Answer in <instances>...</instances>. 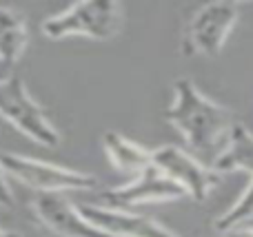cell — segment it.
Returning a JSON list of instances; mask_svg holds the SVG:
<instances>
[{
	"label": "cell",
	"mask_w": 253,
	"mask_h": 237,
	"mask_svg": "<svg viewBox=\"0 0 253 237\" xmlns=\"http://www.w3.org/2000/svg\"><path fill=\"white\" fill-rule=\"evenodd\" d=\"M175 100L165 111V118L184 135L196 153H209L220 140H227L236 115L231 109L207 98L193 80L180 78L173 84Z\"/></svg>",
	"instance_id": "1"
},
{
	"label": "cell",
	"mask_w": 253,
	"mask_h": 237,
	"mask_svg": "<svg viewBox=\"0 0 253 237\" xmlns=\"http://www.w3.org/2000/svg\"><path fill=\"white\" fill-rule=\"evenodd\" d=\"M123 27V7L114 0L76 2L65 11L42 20L40 29L47 38L60 40L71 34L89 35L93 40H109Z\"/></svg>",
	"instance_id": "2"
},
{
	"label": "cell",
	"mask_w": 253,
	"mask_h": 237,
	"mask_svg": "<svg viewBox=\"0 0 253 237\" xmlns=\"http://www.w3.org/2000/svg\"><path fill=\"white\" fill-rule=\"evenodd\" d=\"M0 162L7 175L20 184L38 191V193H65V191H93L100 186L96 175L74 169H65L58 164H49L42 160H34L27 155L0 151Z\"/></svg>",
	"instance_id": "3"
},
{
	"label": "cell",
	"mask_w": 253,
	"mask_h": 237,
	"mask_svg": "<svg viewBox=\"0 0 253 237\" xmlns=\"http://www.w3.org/2000/svg\"><path fill=\"white\" fill-rule=\"evenodd\" d=\"M0 115L38 144L49 149H56L60 144L58 129L47 118L42 106L29 96L20 75H9L0 80Z\"/></svg>",
	"instance_id": "4"
},
{
	"label": "cell",
	"mask_w": 253,
	"mask_h": 237,
	"mask_svg": "<svg viewBox=\"0 0 253 237\" xmlns=\"http://www.w3.org/2000/svg\"><path fill=\"white\" fill-rule=\"evenodd\" d=\"M240 16L236 2H209L191 13L182 31V56H218Z\"/></svg>",
	"instance_id": "5"
},
{
	"label": "cell",
	"mask_w": 253,
	"mask_h": 237,
	"mask_svg": "<svg viewBox=\"0 0 253 237\" xmlns=\"http://www.w3.org/2000/svg\"><path fill=\"white\" fill-rule=\"evenodd\" d=\"M189 198V193L169 177L162 169L156 164L140 171L129 184L107 189L98 198V206L116 208V211H131L133 206L149 202H169V200H182Z\"/></svg>",
	"instance_id": "6"
},
{
	"label": "cell",
	"mask_w": 253,
	"mask_h": 237,
	"mask_svg": "<svg viewBox=\"0 0 253 237\" xmlns=\"http://www.w3.org/2000/svg\"><path fill=\"white\" fill-rule=\"evenodd\" d=\"M153 164L173 177L180 186L193 198L196 202H205L209 193L220 184V173H215L211 167L202 164L191 153L175 144H162L153 151Z\"/></svg>",
	"instance_id": "7"
},
{
	"label": "cell",
	"mask_w": 253,
	"mask_h": 237,
	"mask_svg": "<svg viewBox=\"0 0 253 237\" xmlns=\"http://www.w3.org/2000/svg\"><path fill=\"white\" fill-rule=\"evenodd\" d=\"M34 211L36 217L58 237H118L89 222L78 206L60 193H40L34 200Z\"/></svg>",
	"instance_id": "8"
},
{
	"label": "cell",
	"mask_w": 253,
	"mask_h": 237,
	"mask_svg": "<svg viewBox=\"0 0 253 237\" xmlns=\"http://www.w3.org/2000/svg\"><path fill=\"white\" fill-rule=\"evenodd\" d=\"M78 211L87 217L89 222H93L96 226H100L102 231L118 237H180L178 233L169 231L167 226H162L160 222L151 220L147 215L131 211H116V208H105L98 204H76Z\"/></svg>",
	"instance_id": "9"
},
{
	"label": "cell",
	"mask_w": 253,
	"mask_h": 237,
	"mask_svg": "<svg viewBox=\"0 0 253 237\" xmlns=\"http://www.w3.org/2000/svg\"><path fill=\"white\" fill-rule=\"evenodd\" d=\"M224 142V149L211 160V169L220 175L233 171H247L253 175V131L236 122Z\"/></svg>",
	"instance_id": "10"
},
{
	"label": "cell",
	"mask_w": 253,
	"mask_h": 237,
	"mask_svg": "<svg viewBox=\"0 0 253 237\" xmlns=\"http://www.w3.org/2000/svg\"><path fill=\"white\" fill-rule=\"evenodd\" d=\"M102 146H105L111 164L123 173H135L138 175L140 171H144L153 164V151L144 149L142 144L129 140L118 131H107L102 135Z\"/></svg>",
	"instance_id": "11"
},
{
	"label": "cell",
	"mask_w": 253,
	"mask_h": 237,
	"mask_svg": "<svg viewBox=\"0 0 253 237\" xmlns=\"http://www.w3.org/2000/svg\"><path fill=\"white\" fill-rule=\"evenodd\" d=\"M27 22L20 11L0 7V62L11 67L20 60L27 47Z\"/></svg>",
	"instance_id": "12"
},
{
	"label": "cell",
	"mask_w": 253,
	"mask_h": 237,
	"mask_svg": "<svg viewBox=\"0 0 253 237\" xmlns=\"http://www.w3.org/2000/svg\"><path fill=\"white\" fill-rule=\"evenodd\" d=\"M251 220H253V177H251L249 186L242 191V195L233 202V206L227 208V211L213 222V229L218 231V233H233V231L242 229V226Z\"/></svg>",
	"instance_id": "13"
},
{
	"label": "cell",
	"mask_w": 253,
	"mask_h": 237,
	"mask_svg": "<svg viewBox=\"0 0 253 237\" xmlns=\"http://www.w3.org/2000/svg\"><path fill=\"white\" fill-rule=\"evenodd\" d=\"M0 206H13V195L7 184V171L2 169V162H0Z\"/></svg>",
	"instance_id": "14"
},
{
	"label": "cell",
	"mask_w": 253,
	"mask_h": 237,
	"mask_svg": "<svg viewBox=\"0 0 253 237\" xmlns=\"http://www.w3.org/2000/svg\"><path fill=\"white\" fill-rule=\"evenodd\" d=\"M229 237H253V229H238L229 233Z\"/></svg>",
	"instance_id": "15"
},
{
	"label": "cell",
	"mask_w": 253,
	"mask_h": 237,
	"mask_svg": "<svg viewBox=\"0 0 253 237\" xmlns=\"http://www.w3.org/2000/svg\"><path fill=\"white\" fill-rule=\"evenodd\" d=\"M0 237H20V235L11 233V231H7V229H0Z\"/></svg>",
	"instance_id": "16"
}]
</instances>
